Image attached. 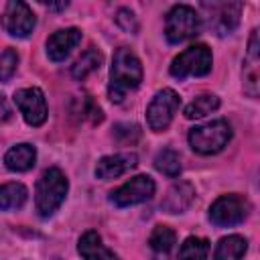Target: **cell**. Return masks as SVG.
<instances>
[{
	"mask_svg": "<svg viewBox=\"0 0 260 260\" xmlns=\"http://www.w3.org/2000/svg\"><path fill=\"white\" fill-rule=\"evenodd\" d=\"M142 81V65L140 59L126 47H120L114 53L112 67H110V83H108V98L114 104H120L124 95L136 89Z\"/></svg>",
	"mask_w": 260,
	"mask_h": 260,
	"instance_id": "obj_1",
	"label": "cell"
},
{
	"mask_svg": "<svg viewBox=\"0 0 260 260\" xmlns=\"http://www.w3.org/2000/svg\"><path fill=\"white\" fill-rule=\"evenodd\" d=\"M67 189H69V183H67V177L63 175V171L57 167L47 169L41 175V179L37 181V189H35V207H37L39 215L51 217L65 201Z\"/></svg>",
	"mask_w": 260,
	"mask_h": 260,
	"instance_id": "obj_2",
	"label": "cell"
},
{
	"mask_svg": "<svg viewBox=\"0 0 260 260\" xmlns=\"http://www.w3.org/2000/svg\"><path fill=\"white\" fill-rule=\"evenodd\" d=\"M201 30V16L195 8L187 4H177L169 10L165 20V37L171 45H179L183 41L193 39Z\"/></svg>",
	"mask_w": 260,
	"mask_h": 260,
	"instance_id": "obj_3",
	"label": "cell"
},
{
	"mask_svg": "<svg viewBox=\"0 0 260 260\" xmlns=\"http://www.w3.org/2000/svg\"><path fill=\"white\" fill-rule=\"evenodd\" d=\"M211 49L203 43L187 47L183 53H179L173 63H171V75L177 79H187V77H203L211 71Z\"/></svg>",
	"mask_w": 260,
	"mask_h": 260,
	"instance_id": "obj_4",
	"label": "cell"
},
{
	"mask_svg": "<svg viewBox=\"0 0 260 260\" xmlns=\"http://www.w3.org/2000/svg\"><path fill=\"white\" fill-rule=\"evenodd\" d=\"M232 138V126L225 120H213L189 130V144L199 154L219 152Z\"/></svg>",
	"mask_w": 260,
	"mask_h": 260,
	"instance_id": "obj_5",
	"label": "cell"
},
{
	"mask_svg": "<svg viewBox=\"0 0 260 260\" xmlns=\"http://www.w3.org/2000/svg\"><path fill=\"white\" fill-rule=\"evenodd\" d=\"M248 213H250V201L238 193L221 195L209 207V219L219 228L238 225L248 217Z\"/></svg>",
	"mask_w": 260,
	"mask_h": 260,
	"instance_id": "obj_6",
	"label": "cell"
},
{
	"mask_svg": "<svg viewBox=\"0 0 260 260\" xmlns=\"http://www.w3.org/2000/svg\"><path fill=\"white\" fill-rule=\"evenodd\" d=\"M181 106V98L175 89L165 87L160 91H156V95L152 98V102L146 108V122L148 128L152 132H162L169 128V124L173 122L175 112Z\"/></svg>",
	"mask_w": 260,
	"mask_h": 260,
	"instance_id": "obj_7",
	"label": "cell"
},
{
	"mask_svg": "<svg viewBox=\"0 0 260 260\" xmlns=\"http://www.w3.org/2000/svg\"><path fill=\"white\" fill-rule=\"evenodd\" d=\"M154 181L148 175H136L130 181H126L124 185H120L116 191L110 193V201L118 207H128V205H136L142 203L146 199H150L154 195Z\"/></svg>",
	"mask_w": 260,
	"mask_h": 260,
	"instance_id": "obj_8",
	"label": "cell"
},
{
	"mask_svg": "<svg viewBox=\"0 0 260 260\" xmlns=\"http://www.w3.org/2000/svg\"><path fill=\"white\" fill-rule=\"evenodd\" d=\"M35 24H37V18H35L32 10L28 8V4H24L20 0H10L6 4L4 16H2V26L10 37L26 39L32 32Z\"/></svg>",
	"mask_w": 260,
	"mask_h": 260,
	"instance_id": "obj_9",
	"label": "cell"
},
{
	"mask_svg": "<svg viewBox=\"0 0 260 260\" xmlns=\"http://www.w3.org/2000/svg\"><path fill=\"white\" fill-rule=\"evenodd\" d=\"M203 8L209 12L207 24L209 28L219 35H232L238 24H240V12H242V2H219V4H203Z\"/></svg>",
	"mask_w": 260,
	"mask_h": 260,
	"instance_id": "obj_10",
	"label": "cell"
},
{
	"mask_svg": "<svg viewBox=\"0 0 260 260\" xmlns=\"http://www.w3.org/2000/svg\"><path fill=\"white\" fill-rule=\"evenodd\" d=\"M14 104L18 106L22 118L30 126H43L47 120V100L39 87H24L14 91Z\"/></svg>",
	"mask_w": 260,
	"mask_h": 260,
	"instance_id": "obj_11",
	"label": "cell"
},
{
	"mask_svg": "<svg viewBox=\"0 0 260 260\" xmlns=\"http://www.w3.org/2000/svg\"><path fill=\"white\" fill-rule=\"evenodd\" d=\"M81 43V30L75 28V26H69V28H61V30H55L49 39H47V55L51 61L55 63H61L65 61L71 51Z\"/></svg>",
	"mask_w": 260,
	"mask_h": 260,
	"instance_id": "obj_12",
	"label": "cell"
},
{
	"mask_svg": "<svg viewBox=\"0 0 260 260\" xmlns=\"http://www.w3.org/2000/svg\"><path fill=\"white\" fill-rule=\"evenodd\" d=\"M138 165V156L134 152H118V154H108L102 156L95 165V177L102 181L122 177L124 173L132 171Z\"/></svg>",
	"mask_w": 260,
	"mask_h": 260,
	"instance_id": "obj_13",
	"label": "cell"
},
{
	"mask_svg": "<svg viewBox=\"0 0 260 260\" xmlns=\"http://www.w3.org/2000/svg\"><path fill=\"white\" fill-rule=\"evenodd\" d=\"M193 199H195L193 185L187 183V181H179V183H175L167 191L165 199L160 201V207L167 213H183V211L189 209V205L193 203Z\"/></svg>",
	"mask_w": 260,
	"mask_h": 260,
	"instance_id": "obj_14",
	"label": "cell"
},
{
	"mask_svg": "<svg viewBox=\"0 0 260 260\" xmlns=\"http://www.w3.org/2000/svg\"><path fill=\"white\" fill-rule=\"evenodd\" d=\"M258 51H260V45H258V30L254 28L252 35H250L248 55H246V61H244V91H246L250 98H256V95H258V63H260Z\"/></svg>",
	"mask_w": 260,
	"mask_h": 260,
	"instance_id": "obj_15",
	"label": "cell"
},
{
	"mask_svg": "<svg viewBox=\"0 0 260 260\" xmlns=\"http://www.w3.org/2000/svg\"><path fill=\"white\" fill-rule=\"evenodd\" d=\"M77 252L81 254L83 260H120L100 238L98 232L89 230L79 238L77 244Z\"/></svg>",
	"mask_w": 260,
	"mask_h": 260,
	"instance_id": "obj_16",
	"label": "cell"
},
{
	"mask_svg": "<svg viewBox=\"0 0 260 260\" xmlns=\"http://www.w3.org/2000/svg\"><path fill=\"white\" fill-rule=\"evenodd\" d=\"M35 160H37V150H35L32 144H26V142L12 146L4 154V165L12 173H24V171L32 169Z\"/></svg>",
	"mask_w": 260,
	"mask_h": 260,
	"instance_id": "obj_17",
	"label": "cell"
},
{
	"mask_svg": "<svg viewBox=\"0 0 260 260\" xmlns=\"http://www.w3.org/2000/svg\"><path fill=\"white\" fill-rule=\"evenodd\" d=\"M175 232L167 225H156L148 238V246L152 252V260H169L173 248H175Z\"/></svg>",
	"mask_w": 260,
	"mask_h": 260,
	"instance_id": "obj_18",
	"label": "cell"
},
{
	"mask_svg": "<svg viewBox=\"0 0 260 260\" xmlns=\"http://www.w3.org/2000/svg\"><path fill=\"white\" fill-rule=\"evenodd\" d=\"M28 191L22 183H4L0 185V211H14L26 203Z\"/></svg>",
	"mask_w": 260,
	"mask_h": 260,
	"instance_id": "obj_19",
	"label": "cell"
},
{
	"mask_svg": "<svg viewBox=\"0 0 260 260\" xmlns=\"http://www.w3.org/2000/svg\"><path fill=\"white\" fill-rule=\"evenodd\" d=\"M246 248H248V242L242 236L234 234V236L221 238L215 246L213 260H242V256L246 254Z\"/></svg>",
	"mask_w": 260,
	"mask_h": 260,
	"instance_id": "obj_20",
	"label": "cell"
},
{
	"mask_svg": "<svg viewBox=\"0 0 260 260\" xmlns=\"http://www.w3.org/2000/svg\"><path fill=\"white\" fill-rule=\"evenodd\" d=\"M102 61H104V55H102L98 49H87V51L75 61V65H73V69H71V75H73L77 81H83L89 73H93V71H98V69L102 67Z\"/></svg>",
	"mask_w": 260,
	"mask_h": 260,
	"instance_id": "obj_21",
	"label": "cell"
},
{
	"mask_svg": "<svg viewBox=\"0 0 260 260\" xmlns=\"http://www.w3.org/2000/svg\"><path fill=\"white\" fill-rule=\"evenodd\" d=\"M219 108V98L213 95V93H203V95H197L187 108H185V118L189 120H199L211 112H215Z\"/></svg>",
	"mask_w": 260,
	"mask_h": 260,
	"instance_id": "obj_22",
	"label": "cell"
},
{
	"mask_svg": "<svg viewBox=\"0 0 260 260\" xmlns=\"http://www.w3.org/2000/svg\"><path fill=\"white\" fill-rule=\"evenodd\" d=\"M154 169L158 173L171 177V179L179 177V173H181V156H179V152H175L173 148L158 150L156 156H154Z\"/></svg>",
	"mask_w": 260,
	"mask_h": 260,
	"instance_id": "obj_23",
	"label": "cell"
},
{
	"mask_svg": "<svg viewBox=\"0 0 260 260\" xmlns=\"http://www.w3.org/2000/svg\"><path fill=\"white\" fill-rule=\"evenodd\" d=\"M209 242L205 238L189 236L179 248V260H207Z\"/></svg>",
	"mask_w": 260,
	"mask_h": 260,
	"instance_id": "obj_24",
	"label": "cell"
},
{
	"mask_svg": "<svg viewBox=\"0 0 260 260\" xmlns=\"http://www.w3.org/2000/svg\"><path fill=\"white\" fill-rule=\"evenodd\" d=\"M114 138L120 142V144H134L138 138H140V134H142V130H140V126L138 124H130V122H120V124H116L114 126Z\"/></svg>",
	"mask_w": 260,
	"mask_h": 260,
	"instance_id": "obj_25",
	"label": "cell"
},
{
	"mask_svg": "<svg viewBox=\"0 0 260 260\" xmlns=\"http://www.w3.org/2000/svg\"><path fill=\"white\" fill-rule=\"evenodd\" d=\"M18 67V53L14 49H6L0 53V81H10Z\"/></svg>",
	"mask_w": 260,
	"mask_h": 260,
	"instance_id": "obj_26",
	"label": "cell"
},
{
	"mask_svg": "<svg viewBox=\"0 0 260 260\" xmlns=\"http://www.w3.org/2000/svg\"><path fill=\"white\" fill-rule=\"evenodd\" d=\"M79 116H81V120H89L91 124H100V122L104 120L102 108L91 100V95L81 98V104H79Z\"/></svg>",
	"mask_w": 260,
	"mask_h": 260,
	"instance_id": "obj_27",
	"label": "cell"
},
{
	"mask_svg": "<svg viewBox=\"0 0 260 260\" xmlns=\"http://www.w3.org/2000/svg\"><path fill=\"white\" fill-rule=\"evenodd\" d=\"M116 22H118V26H122L126 32H136L138 30V20H136V16H134V12L130 10V8H120L118 10V14H116Z\"/></svg>",
	"mask_w": 260,
	"mask_h": 260,
	"instance_id": "obj_28",
	"label": "cell"
},
{
	"mask_svg": "<svg viewBox=\"0 0 260 260\" xmlns=\"http://www.w3.org/2000/svg\"><path fill=\"white\" fill-rule=\"evenodd\" d=\"M8 118H10V108H8L6 100H4V95L0 93V124H2V122H6Z\"/></svg>",
	"mask_w": 260,
	"mask_h": 260,
	"instance_id": "obj_29",
	"label": "cell"
},
{
	"mask_svg": "<svg viewBox=\"0 0 260 260\" xmlns=\"http://www.w3.org/2000/svg\"><path fill=\"white\" fill-rule=\"evenodd\" d=\"M51 10H63V8H67V2H61V4H47Z\"/></svg>",
	"mask_w": 260,
	"mask_h": 260,
	"instance_id": "obj_30",
	"label": "cell"
}]
</instances>
